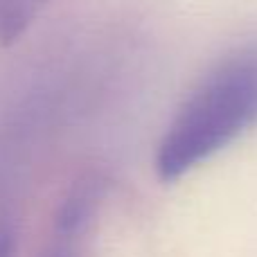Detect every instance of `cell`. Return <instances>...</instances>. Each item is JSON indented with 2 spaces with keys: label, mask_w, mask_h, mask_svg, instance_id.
Segmentation results:
<instances>
[{
  "label": "cell",
  "mask_w": 257,
  "mask_h": 257,
  "mask_svg": "<svg viewBox=\"0 0 257 257\" xmlns=\"http://www.w3.org/2000/svg\"><path fill=\"white\" fill-rule=\"evenodd\" d=\"M257 126V41L235 48L221 59L158 140L156 176L176 183Z\"/></svg>",
  "instance_id": "obj_1"
},
{
  "label": "cell",
  "mask_w": 257,
  "mask_h": 257,
  "mask_svg": "<svg viewBox=\"0 0 257 257\" xmlns=\"http://www.w3.org/2000/svg\"><path fill=\"white\" fill-rule=\"evenodd\" d=\"M104 199V178L88 174L63 199L52 228V244L41 257H79V246L97 221Z\"/></svg>",
  "instance_id": "obj_2"
},
{
  "label": "cell",
  "mask_w": 257,
  "mask_h": 257,
  "mask_svg": "<svg viewBox=\"0 0 257 257\" xmlns=\"http://www.w3.org/2000/svg\"><path fill=\"white\" fill-rule=\"evenodd\" d=\"M52 0H0V45H12Z\"/></svg>",
  "instance_id": "obj_3"
},
{
  "label": "cell",
  "mask_w": 257,
  "mask_h": 257,
  "mask_svg": "<svg viewBox=\"0 0 257 257\" xmlns=\"http://www.w3.org/2000/svg\"><path fill=\"white\" fill-rule=\"evenodd\" d=\"M16 255V232L9 226H0V257Z\"/></svg>",
  "instance_id": "obj_4"
}]
</instances>
